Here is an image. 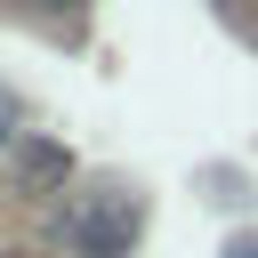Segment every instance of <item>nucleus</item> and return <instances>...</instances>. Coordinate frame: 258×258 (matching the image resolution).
Here are the masks:
<instances>
[{"label":"nucleus","instance_id":"nucleus-3","mask_svg":"<svg viewBox=\"0 0 258 258\" xmlns=\"http://www.w3.org/2000/svg\"><path fill=\"white\" fill-rule=\"evenodd\" d=\"M0 258H24V250H0Z\"/></svg>","mask_w":258,"mask_h":258},{"label":"nucleus","instance_id":"nucleus-1","mask_svg":"<svg viewBox=\"0 0 258 258\" xmlns=\"http://www.w3.org/2000/svg\"><path fill=\"white\" fill-rule=\"evenodd\" d=\"M137 218H145V202L129 185H113V177H97V185H81V194L56 202V234H64L73 258H129Z\"/></svg>","mask_w":258,"mask_h":258},{"label":"nucleus","instance_id":"nucleus-2","mask_svg":"<svg viewBox=\"0 0 258 258\" xmlns=\"http://www.w3.org/2000/svg\"><path fill=\"white\" fill-rule=\"evenodd\" d=\"M0 145H16V97L0 89Z\"/></svg>","mask_w":258,"mask_h":258}]
</instances>
